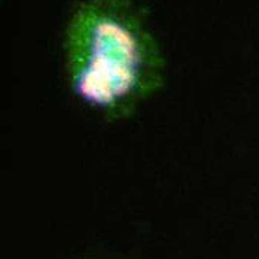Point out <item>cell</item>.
<instances>
[{"label": "cell", "mask_w": 259, "mask_h": 259, "mask_svg": "<svg viewBox=\"0 0 259 259\" xmlns=\"http://www.w3.org/2000/svg\"><path fill=\"white\" fill-rule=\"evenodd\" d=\"M72 96L107 122L130 119L167 80V58L136 0H75L61 36Z\"/></svg>", "instance_id": "1"}]
</instances>
